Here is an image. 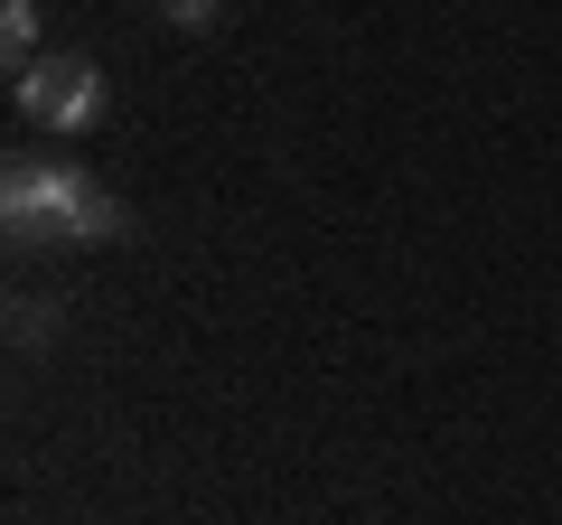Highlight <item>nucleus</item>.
<instances>
[{
    "label": "nucleus",
    "instance_id": "f257e3e1",
    "mask_svg": "<svg viewBox=\"0 0 562 525\" xmlns=\"http://www.w3.org/2000/svg\"><path fill=\"white\" fill-rule=\"evenodd\" d=\"M0 216H10L20 244H47V235L103 244V235H122V206L103 198L76 160H10V179H0Z\"/></svg>",
    "mask_w": 562,
    "mask_h": 525
},
{
    "label": "nucleus",
    "instance_id": "f03ea898",
    "mask_svg": "<svg viewBox=\"0 0 562 525\" xmlns=\"http://www.w3.org/2000/svg\"><path fill=\"white\" fill-rule=\"evenodd\" d=\"M20 113L38 122V132H85V122L103 113V66L85 57V47H57V57H38V66H20Z\"/></svg>",
    "mask_w": 562,
    "mask_h": 525
},
{
    "label": "nucleus",
    "instance_id": "7ed1b4c3",
    "mask_svg": "<svg viewBox=\"0 0 562 525\" xmlns=\"http://www.w3.org/2000/svg\"><path fill=\"white\" fill-rule=\"evenodd\" d=\"M0 47H10V66H38V0H10L0 10Z\"/></svg>",
    "mask_w": 562,
    "mask_h": 525
},
{
    "label": "nucleus",
    "instance_id": "20e7f679",
    "mask_svg": "<svg viewBox=\"0 0 562 525\" xmlns=\"http://www.w3.org/2000/svg\"><path fill=\"white\" fill-rule=\"evenodd\" d=\"M160 20H179V29H216V0H160Z\"/></svg>",
    "mask_w": 562,
    "mask_h": 525
}]
</instances>
